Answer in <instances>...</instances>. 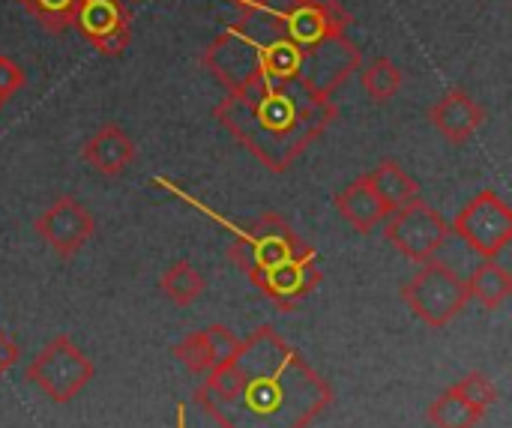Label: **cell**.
Returning a JSON list of instances; mask_svg holds the SVG:
<instances>
[{
	"instance_id": "cell-1",
	"label": "cell",
	"mask_w": 512,
	"mask_h": 428,
	"mask_svg": "<svg viewBox=\"0 0 512 428\" xmlns=\"http://www.w3.org/2000/svg\"><path fill=\"white\" fill-rule=\"evenodd\" d=\"M192 399L222 428H309L333 405V387L285 336L261 324L231 360L204 375Z\"/></svg>"
},
{
	"instance_id": "cell-2",
	"label": "cell",
	"mask_w": 512,
	"mask_h": 428,
	"mask_svg": "<svg viewBox=\"0 0 512 428\" xmlns=\"http://www.w3.org/2000/svg\"><path fill=\"white\" fill-rule=\"evenodd\" d=\"M201 66L225 90L309 81L336 93L363 66V51L348 33L321 45H303L276 15L258 9L225 27L201 51Z\"/></svg>"
},
{
	"instance_id": "cell-3",
	"label": "cell",
	"mask_w": 512,
	"mask_h": 428,
	"mask_svg": "<svg viewBox=\"0 0 512 428\" xmlns=\"http://www.w3.org/2000/svg\"><path fill=\"white\" fill-rule=\"evenodd\" d=\"M213 117L273 174H285L339 117L333 90L309 81L225 90Z\"/></svg>"
},
{
	"instance_id": "cell-4",
	"label": "cell",
	"mask_w": 512,
	"mask_h": 428,
	"mask_svg": "<svg viewBox=\"0 0 512 428\" xmlns=\"http://www.w3.org/2000/svg\"><path fill=\"white\" fill-rule=\"evenodd\" d=\"M210 216L225 231H231L234 240L228 246V258L249 276V282H255L276 264L309 249V243L288 225V219L282 213H261L249 228H237V225L219 219L216 213H210Z\"/></svg>"
},
{
	"instance_id": "cell-5",
	"label": "cell",
	"mask_w": 512,
	"mask_h": 428,
	"mask_svg": "<svg viewBox=\"0 0 512 428\" xmlns=\"http://www.w3.org/2000/svg\"><path fill=\"white\" fill-rule=\"evenodd\" d=\"M402 300L426 327L444 330L465 312L471 294H468V282L450 264L432 258L402 285Z\"/></svg>"
},
{
	"instance_id": "cell-6",
	"label": "cell",
	"mask_w": 512,
	"mask_h": 428,
	"mask_svg": "<svg viewBox=\"0 0 512 428\" xmlns=\"http://www.w3.org/2000/svg\"><path fill=\"white\" fill-rule=\"evenodd\" d=\"M93 375V360L69 336H54L24 366V378L54 405H69L93 381Z\"/></svg>"
},
{
	"instance_id": "cell-7",
	"label": "cell",
	"mask_w": 512,
	"mask_h": 428,
	"mask_svg": "<svg viewBox=\"0 0 512 428\" xmlns=\"http://www.w3.org/2000/svg\"><path fill=\"white\" fill-rule=\"evenodd\" d=\"M384 222H387L384 240L414 264H426V261L438 258V252L447 246V240L453 234L447 219L423 198L393 210Z\"/></svg>"
},
{
	"instance_id": "cell-8",
	"label": "cell",
	"mask_w": 512,
	"mask_h": 428,
	"mask_svg": "<svg viewBox=\"0 0 512 428\" xmlns=\"http://www.w3.org/2000/svg\"><path fill=\"white\" fill-rule=\"evenodd\" d=\"M450 231L459 240H465L480 258L492 261L510 246L512 240L510 204L498 192L486 189L465 204V210L453 219Z\"/></svg>"
},
{
	"instance_id": "cell-9",
	"label": "cell",
	"mask_w": 512,
	"mask_h": 428,
	"mask_svg": "<svg viewBox=\"0 0 512 428\" xmlns=\"http://www.w3.org/2000/svg\"><path fill=\"white\" fill-rule=\"evenodd\" d=\"M33 231L57 258H72L93 240L96 219L75 195H60L33 219Z\"/></svg>"
},
{
	"instance_id": "cell-10",
	"label": "cell",
	"mask_w": 512,
	"mask_h": 428,
	"mask_svg": "<svg viewBox=\"0 0 512 428\" xmlns=\"http://www.w3.org/2000/svg\"><path fill=\"white\" fill-rule=\"evenodd\" d=\"M324 282L321 273V258L318 252L309 246L306 252L276 264L273 270H267L264 276H258L252 285L279 309V312H294L318 285Z\"/></svg>"
},
{
	"instance_id": "cell-11",
	"label": "cell",
	"mask_w": 512,
	"mask_h": 428,
	"mask_svg": "<svg viewBox=\"0 0 512 428\" xmlns=\"http://www.w3.org/2000/svg\"><path fill=\"white\" fill-rule=\"evenodd\" d=\"M72 27L102 57H120L132 42V12L123 0H84Z\"/></svg>"
},
{
	"instance_id": "cell-12",
	"label": "cell",
	"mask_w": 512,
	"mask_h": 428,
	"mask_svg": "<svg viewBox=\"0 0 512 428\" xmlns=\"http://www.w3.org/2000/svg\"><path fill=\"white\" fill-rule=\"evenodd\" d=\"M240 348V336L222 324H213L207 330H195L189 333L183 342H177L171 348V354L198 378H204L207 372H213L219 363L231 360Z\"/></svg>"
},
{
	"instance_id": "cell-13",
	"label": "cell",
	"mask_w": 512,
	"mask_h": 428,
	"mask_svg": "<svg viewBox=\"0 0 512 428\" xmlns=\"http://www.w3.org/2000/svg\"><path fill=\"white\" fill-rule=\"evenodd\" d=\"M429 120H432V126H435L450 144L459 147V144L471 141V138L480 132V126L489 120V111H486L468 90L453 87V90H447V93L432 105Z\"/></svg>"
},
{
	"instance_id": "cell-14",
	"label": "cell",
	"mask_w": 512,
	"mask_h": 428,
	"mask_svg": "<svg viewBox=\"0 0 512 428\" xmlns=\"http://www.w3.org/2000/svg\"><path fill=\"white\" fill-rule=\"evenodd\" d=\"M135 153V141L123 132L120 123H102L81 144V159L102 177H120L135 162Z\"/></svg>"
},
{
	"instance_id": "cell-15",
	"label": "cell",
	"mask_w": 512,
	"mask_h": 428,
	"mask_svg": "<svg viewBox=\"0 0 512 428\" xmlns=\"http://www.w3.org/2000/svg\"><path fill=\"white\" fill-rule=\"evenodd\" d=\"M333 204L339 210V216L357 231V234H372L390 213L381 204V198L375 195L372 183L366 180V174H360L357 180H351L345 189H339L333 195Z\"/></svg>"
},
{
	"instance_id": "cell-16",
	"label": "cell",
	"mask_w": 512,
	"mask_h": 428,
	"mask_svg": "<svg viewBox=\"0 0 512 428\" xmlns=\"http://www.w3.org/2000/svg\"><path fill=\"white\" fill-rule=\"evenodd\" d=\"M366 180L372 183V189H375V195L381 198V204L387 207V213H393V210H399V207L417 201L420 192H423L420 183H417L396 159H384L378 168H372V171L366 174Z\"/></svg>"
},
{
	"instance_id": "cell-17",
	"label": "cell",
	"mask_w": 512,
	"mask_h": 428,
	"mask_svg": "<svg viewBox=\"0 0 512 428\" xmlns=\"http://www.w3.org/2000/svg\"><path fill=\"white\" fill-rule=\"evenodd\" d=\"M465 282H468L471 300H477V303H480L483 309H489V312L501 309V306L512 297V273L504 264H498L495 258L486 261V264H480V267L471 273V279H465Z\"/></svg>"
},
{
	"instance_id": "cell-18",
	"label": "cell",
	"mask_w": 512,
	"mask_h": 428,
	"mask_svg": "<svg viewBox=\"0 0 512 428\" xmlns=\"http://www.w3.org/2000/svg\"><path fill=\"white\" fill-rule=\"evenodd\" d=\"M207 288V279L189 264V261H174L162 276H159V291L174 303V306H192Z\"/></svg>"
},
{
	"instance_id": "cell-19",
	"label": "cell",
	"mask_w": 512,
	"mask_h": 428,
	"mask_svg": "<svg viewBox=\"0 0 512 428\" xmlns=\"http://www.w3.org/2000/svg\"><path fill=\"white\" fill-rule=\"evenodd\" d=\"M483 411L468 405L453 387H447L432 405H429V423L432 428H477L483 423Z\"/></svg>"
},
{
	"instance_id": "cell-20",
	"label": "cell",
	"mask_w": 512,
	"mask_h": 428,
	"mask_svg": "<svg viewBox=\"0 0 512 428\" xmlns=\"http://www.w3.org/2000/svg\"><path fill=\"white\" fill-rule=\"evenodd\" d=\"M360 84H363V90L369 93V99H375V102H390V99L402 90L405 72H402V66L393 63L390 57H375L369 66H363Z\"/></svg>"
},
{
	"instance_id": "cell-21",
	"label": "cell",
	"mask_w": 512,
	"mask_h": 428,
	"mask_svg": "<svg viewBox=\"0 0 512 428\" xmlns=\"http://www.w3.org/2000/svg\"><path fill=\"white\" fill-rule=\"evenodd\" d=\"M84 0H18V6L36 18L48 33H63L75 24V15Z\"/></svg>"
},
{
	"instance_id": "cell-22",
	"label": "cell",
	"mask_w": 512,
	"mask_h": 428,
	"mask_svg": "<svg viewBox=\"0 0 512 428\" xmlns=\"http://www.w3.org/2000/svg\"><path fill=\"white\" fill-rule=\"evenodd\" d=\"M450 387H453V393H459L468 405H474L483 414H489L498 405V387L486 372H468L465 378H459Z\"/></svg>"
},
{
	"instance_id": "cell-23",
	"label": "cell",
	"mask_w": 512,
	"mask_h": 428,
	"mask_svg": "<svg viewBox=\"0 0 512 428\" xmlns=\"http://www.w3.org/2000/svg\"><path fill=\"white\" fill-rule=\"evenodd\" d=\"M27 84V72L12 57L0 54V102H9Z\"/></svg>"
},
{
	"instance_id": "cell-24",
	"label": "cell",
	"mask_w": 512,
	"mask_h": 428,
	"mask_svg": "<svg viewBox=\"0 0 512 428\" xmlns=\"http://www.w3.org/2000/svg\"><path fill=\"white\" fill-rule=\"evenodd\" d=\"M21 360V351H18V345L12 342V336L0 327V378L15 366Z\"/></svg>"
},
{
	"instance_id": "cell-25",
	"label": "cell",
	"mask_w": 512,
	"mask_h": 428,
	"mask_svg": "<svg viewBox=\"0 0 512 428\" xmlns=\"http://www.w3.org/2000/svg\"><path fill=\"white\" fill-rule=\"evenodd\" d=\"M228 3H234L240 15H249V12H258L261 9V0H228Z\"/></svg>"
},
{
	"instance_id": "cell-26",
	"label": "cell",
	"mask_w": 512,
	"mask_h": 428,
	"mask_svg": "<svg viewBox=\"0 0 512 428\" xmlns=\"http://www.w3.org/2000/svg\"><path fill=\"white\" fill-rule=\"evenodd\" d=\"M177 428H189V423H186V405H177Z\"/></svg>"
},
{
	"instance_id": "cell-27",
	"label": "cell",
	"mask_w": 512,
	"mask_h": 428,
	"mask_svg": "<svg viewBox=\"0 0 512 428\" xmlns=\"http://www.w3.org/2000/svg\"><path fill=\"white\" fill-rule=\"evenodd\" d=\"M0 108H3V102H0Z\"/></svg>"
}]
</instances>
